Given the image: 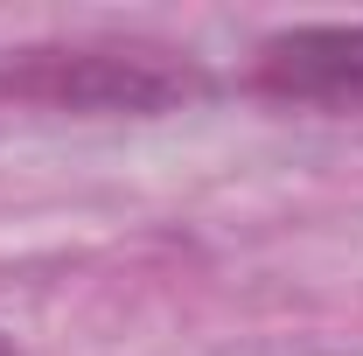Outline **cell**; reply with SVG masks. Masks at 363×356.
I'll return each instance as SVG.
<instances>
[{
	"mask_svg": "<svg viewBox=\"0 0 363 356\" xmlns=\"http://www.w3.org/2000/svg\"><path fill=\"white\" fill-rule=\"evenodd\" d=\"M0 91L28 98L49 112H175L203 98L210 77L182 49H147V43H77V49H21L0 63Z\"/></svg>",
	"mask_w": 363,
	"mask_h": 356,
	"instance_id": "obj_1",
	"label": "cell"
},
{
	"mask_svg": "<svg viewBox=\"0 0 363 356\" xmlns=\"http://www.w3.org/2000/svg\"><path fill=\"white\" fill-rule=\"evenodd\" d=\"M252 84L279 105H315V112H363V21H315L286 28L259 49Z\"/></svg>",
	"mask_w": 363,
	"mask_h": 356,
	"instance_id": "obj_2",
	"label": "cell"
},
{
	"mask_svg": "<svg viewBox=\"0 0 363 356\" xmlns=\"http://www.w3.org/2000/svg\"><path fill=\"white\" fill-rule=\"evenodd\" d=\"M0 356H21V350H14V343H7V335H0Z\"/></svg>",
	"mask_w": 363,
	"mask_h": 356,
	"instance_id": "obj_3",
	"label": "cell"
}]
</instances>
